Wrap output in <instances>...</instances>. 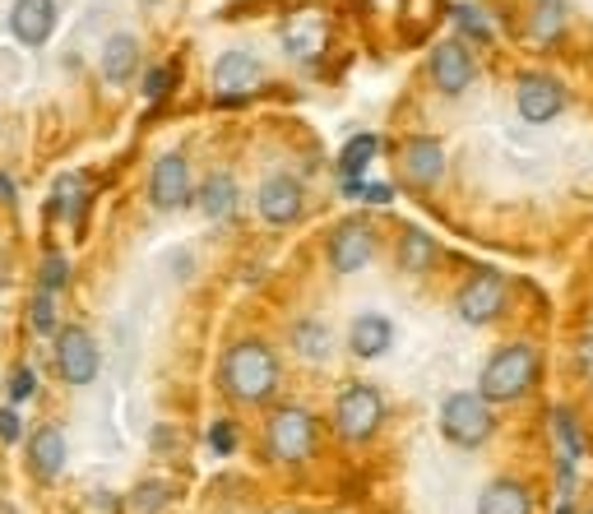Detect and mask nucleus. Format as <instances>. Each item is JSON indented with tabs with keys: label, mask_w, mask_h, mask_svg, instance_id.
Returning <instances> with one entry per match:
<instances>
[{
	"label": "nucleus",
	"mask_w": 593,
	"mask_h": 514,
	"mask_svg": "<svg viewBox=\"0 0 593 514\" xmlns=\"http://www.w3.org/2000/svg\"><path fill=\"white\" fill-rule=\"evenodd\" d=\"M65 255L61 250H47V260H42V292H61L65 288Z\"/></svg>",
	"instance_id": "nucleus-29"
},
{
	"label": "nucleus",
	"mask_w": 593,
	"mask_h": 514,
	"mask_svg": "<svg viewBox=\"0 0 593 514\" xmlns=\"http://www.w3.org/2000/svg\"><path fill=\"white\" fill-rule=\"evenodd\" d=\"M218 380L237 403H265L278 390V357L265 339H242L227 348Z\"/></svg>",
	"instance_id": "nucleus-1"
},
{
	"label": "nucleus",
	"mask_w": 593,
	"mask_h": 514,
	"mask_svg": "<svg viewBox=\"0 0 593 514\" xmlns=\"http://www.w3.org/2000/svg\"><path fill=\"white\" fill-rule=\"evenodd\" d=\"M538 371H543V352L533 343H505L487 357V367L478 376V394L487 403H514L533 390Z\"/></svg>",
	"instance_id": "nucleus-2"
},
{
	"label": "nucleus",
	"mask_w": 593,
	"mask_h": 514,
	"mask_svg": "<svg viewBox=\"0 0 593 514\" xmlns=\"http://www.w3.org/2000/svg\"><path fill=\"white\" fill-rule=\"evenodd\" d=\"M255 209H260L265 223L288 227V223H297L301 209H306V191H301L297 176H283V172H278V176H269V182L260 186V195H255Z\"/></svg>",
	"instance_id": "nucleus-14"
},
{
	"label": "nucleus",
	"mask_w": 593,
	"mask_h": 514,
	"mask_svg": "<svg viewBox=\"0 0 593 514\" xmlns=\"http://www.w3.org/2000/svg\"><path fill=\"white\" fill-rule=\"evenodd\" d=\"M427 74H431V84L441 89L446 97H459L463 89L473 84V74H478V61H473L469 42H463V38L436 42V47H431V56H427Z\"/></svg>",
	"instance_id": "nucleus-8"
},
{
	"label": "nucleus",
	"mask_w": 593,
	"mask_h": 514,
	"mask_svg": "<svg viewBox=\"0 0 593 514\" xmlns=\"http://www.w3.org/2000/svg\"><path fill=\"white\" fill-rule=\"evenodd\" d=\"M57 23H61L57 0H14L10 6V33L23 47H47L51 33H57Z\"/></svg>",
	"instance_id": "nucleus-15"
},
{
	"label": "nucleus",
	"mask_w": 593,
	"mask_h": 514,
	"mask_svg": "<svg viewBox=\"0 0 593 514\" xmlns=\"http://www.w3.org/2000/svg\"><path fill=\"white\" fill-rule=\"evenodd\" d=\"M84 199H89V182H84V176H61V182H57V214L65 223H80Z\"/></svg>",
	"instance_id": "nucleus-25"
},
{
	"label": "nucleus",
	"mask_w": 593,
	"mask_h": 514,
	"mask_svg": "<svg viewBox=\"0 0 593 514\" xmlns=\"http://www.w3.org/2000/svg\"><path fill=\"white\" fill-rule=\"evenodd\" d=\"M172 80H176L172 65H149V74H144V97H149V102H163V97L172 93Z\"/></svg>",
	"instance_id": "nucleus-28"
},
{
	"label": "nucleus",
	"mask_w": 593,
	"mask_h": 514,
	"mask_svg": "<svg viewBox=\"0 0 593 514\" xmlns=\"http://www.w3.org/2000/svg\"><path fill=\"white\" fill-rule=\"evenodd\" d=\"M293 348L306 357V362H325V352H329V333H325V325H316V320L293 325Z\"/></svg>",
	"instance_id": "nucleus-26"
},
{
	"label": "nucleus",
	"mask_w": 593,
	"mask_h": 514,
	"mask_svg": "<svg viewBox=\"0 0 593 514\" xmlns=\"http://www.w3.org/2000/svg\"><path fill=\"white\" fill-rule=\"evenodd\" d=\"M589 514H593V510H589Z\"/></svg>",
	"instance_id": "nucleus-39"
},
{
	"label": "nucleus",
	"mask_w": 593,
	"mask_h": 514,
	"mask_svg": "<svg viewBox=\"0 0 593 514\" xmlns=\"http://www.w3.org/2000/svg\"><path fill=\"white\" fill-rule=\"evenodd\" d=\"M209 450L223 454V459L237 450V426H232V418H218V422L209 426Z\"/></svg>",
	"instance_id": "nucleus-31"
},
{
	"label": "nucleus",
	"mask_w": 593,
	"mask_h": 514,
	"mask_svg": "<svg viewBox=\"0 0 593 514\" xmlns=\"http://www.w3.org/2000/svg\"><path fill=\"white\" fill-rule=\"evenodd\" d=\"M29 469H33L38 482L61 477V469H65V435L57 426H42L29 441Z\"/></svg>",
	"instance_id": "nucleus-19"
},
{
	"label": "nucleus",
	"mask_w": 593,
	"mask_h": 514,
	"mask_svg": "<svg viewBox=\"0 0 593 514\" xmlns=\"http://www.w3.org/2000/svg\"><path fill=\"white\" fill-rule=\"evenodd\" d=\"M492 431H497V413L478 390H459L441 403V435L450 445L478 450V445L492 441Z\"/></svg>",
	"instance_id": "nucleus-3"
},
{
	"label": "nucleus",
	"mask_w": 593,
	"mask_h": 514,
	"mask_svg": "<svg viewBox=\"0 0 593 514\" xmlns=\"http://www.w3.org/2000/svg\"><path fill=\"white\" fill-rule=\"evenodd\" d=\"M51 297H57V292H38L33 297V329L38 333H57V301H51Z\"/></svg>",
	"instance_id": "nucleus-30"
},
{
	"label": "nucleus",
	"mask_w": 593,
	"mask_h": 514,
	"mask_svg": "<svg viewBox=\"0 0 593 514\" xmlns=\"http://www.w3.org/2000/svg\"><path fill=\"white\" fill-rule=\"evenodd\" d=\"M357 199H362V204H390V199H395V186H385V182H362Z\"/></svg>",
	"instance_id": "nucleus-33"
},
{
	"label": "nucleus",
	"mask_w": 593,
	"mask_h": 514,
	"mask_svg": "<svg viewBox=\"0 0 593 514\" xmlns=\"http://www.w3.org/2000/svg\"><path fill=\"white\" fill-rule=\"evenodd\" d=\"M265 84V65L251 51H223L214 65V97L218 102H242L251 93H260Z\"/></svg>",
	"instance_id": "nucleus-10"
},
{
	"label": "nucleus",
	"mask_w": 593,
	"mask_h": 514,
	"mask_svg": "<svg viewBox=\"0 0 593 514\" xmlns=\"http://www.w3.org/2000/svg\"><path fill=\"white\" fill-rule=\"evenodd\" d=\"M144 6H149V0H144Z\"/></svg>",
	"instance_id": "nucleus-38"
},
{
	"label": "nucleus",
	"mask_w": 593,
	"mask_h": 514,
	"mask_svg": "<svg viewBox=\"0 0 593 514\" xmlns=\"http://www.w3.org/2000/svg\"><path fill=\"white\" fill-rule=\"evenodd\" d=\"M135 496H140V501H135V514H153V510L163 505V486H159V482H153V486H140Z\"/></svg>",
	"instance_id": "nucleus-34"
},
{
	"label": "nucleus",
	"mask_w": 593,
	"mask_h": 514,
	"mask_svg": "<svg viewBox=\"0 0 593 514\" xmlns=\"http://www.w3.org/2000/svg\"><path fill=\"white\" fill-rule=\"evenodd\" d=\"M395 343V325L385 320L380 311H362L352 325H348V352L362 357V362H371V357H385Z\"/></svg>",
	"instance_id": "nucleus-16"
},
{
	"label": "nucleus",
	"mask_w": 593,
	"mask_h": 514,
	"mask_svg": "<svg viewBox=\"0 0 593 514\" xmlns=\"http://www.w3.org/2000/svg\"><path fill=\"white\" fill-rule=\"evenodd\" d=\"M57 371L65 384H93L98 376V343H93V333L80 329V325H70L57 333Z\"/></svg>",
	"instance_id": "nucleus-12"
},
{
	"label": "nucleus",
	"mask_w": 593,
	"mask_h": 514,
	"mask_svg": "<svg viewBox=\"0 0 593 514\" xmlns=\"http://www.w3.org/2000/svg\"><path fill=\"white\" fill-rule=\"evenodd\" d=\"M0 199H14V182H10V176H0Z\"/></svg>",
	"instance_id": "nucleus-36"
},
{
	"label": "nucleus",
	"mask_w": 593,
	"mask_h": 514,
	"mask_svg": "<svg viewBox=\"0 0 593 514\" xmlns=\"http://www.w3.org/2000/svg\"><path fill=\"white\" fill-rule=\"evenodd\" d=\"M514 107L529 125H548L565 112V84L556 74H543V70H529L520 74V84H514Z\"/></svg>",
	"instance_id": "nucleus-7"
},
{
	"label": "nucleus",
	"mask_w": 593,
	"mask_h": 514,
	"mask_svg": "<svg viewBox=\"0 0 593 514\" xmlns=\"http://www.w3.org/2000/svg\"><path fill=\"white\" fill-rule=\"evenodd\" d=\"M501 311H505V274H497V269H478L454 292V316L463 325H492Z\"/></svg>",
	"instance_id": "nucleus-6"
},
{
	"label": "nucleus",
	"mask_w": 593,
	"mask_h": 514,
	"mask_svg": "<svg viewBox=\"0 0 593 514\" xmlns=\"http://www.w3.org/2000/svg\"><path fill=\"white\" fill-rule=\"evenodd\" d=\"M556 514H575V505H571V501H561V505H556Z\"/></svg>",
	"instance_id": "nucleus-37"
},
{
	"label": "nucleus",
	"mask_w": 593,
	"mask_h": 514,
	"mask_svg": "<svg viewBox=\"0 0 593 514\" xmlns=\"http://www.w3.org/2000/svg\"><path fill=\"white\" fill-rule=\"evenodd\" d=\"M135 70H140V38L135 33L108 38V47H102V80L116 89V84H131Z\"/></svg>",
	"instance_id": "nucleus-18"
},
{
	"label": "nucleus",
	"mask_w": 593,
	"mask_h": 514,
	"mask_svg": "<svg viewBox=\"0 0 593 514\" xmlns=\"http://www.w3.org/2000/svg\"><path fill=\"white\" fill-rule=\"evenodd\" d=\"M19 413H14V408H0V441H6V445H14L19 441Z\"/></svg>",
	"instance_id": "nucleus-35"
},
{
	"label": "nucleus",
	"mask_w": 593,
	"mask_h": 514,
	"mask_svg": "<svg viewBox=\"0 0 593 514\" xmlns=\"http://www.w3.org/2000/svg\"><path fill=\"white\" fill-rule=\"evenodd\" d=\"M269 454L278 464H306L316 454V418L297 403L278 408L269 418Z\"/></svg>",
	"instance_id": "nucleus-5"
},
{
	"label": "nucleus",
	"mask_w": 593,
	"mask_h": 514,
	"mask_svg": "<svg viewBox=\"0 0 593 514\" xmlns=\"http://www.w3.org/2000/svg\"><path fill=\"white\" fill-rule=\"evenodd\" d=\"M399 172H403V182L408 186H436L446 176V144L441 140H431V135H412L403 148H399Z\"/></svg>",
	"instance_id": "nucleus-13"
},
{
	"label": "nucleus",
	"mask_w": 593,
	"mask_h": 514,
	"mask_svg": "<svg viewBox=\"0 0 593 514\" xmlns=\"http://www.w3.org/2000/svg\"><path fill=\"white\" fill-rule=\"evenodd\" d=\"M376 260V227L367 218H348L334 227L329 237V269L334 274H357Z\"/></svg>",
	"instance_id": "nucleus-9"
},
{
	"label": "nucleus",
	"mask_w": 593,
	"mask_h": 514,
	"mask_svg": "<svg viewBox=\"0 0 593 514\" xmlns=\"http://www.w3.org/2000/svg\"><path fill=\"white\" fill-rule=\"evenodd\" d=\"M385 422V394L367 380L344 384L339 403H334V426H339L344 441H371Z\"/></svg>",
	"instance_id": "nucleus-4"
},
{
	"label": "nucleus",
	"mask_w": 593,
	"mask_h": 514,
	"mask_svg": "<svg viewBox=\"0 0 593 514\" xmlns=\"http://www.w3.org/2000/svg\"><path fill=\"white\" fill-rule=\"evenodd\" d=\"M478 514H533V496L520 477H497L482 486Z\"/></svg>",
	"instance_id": "nucleus-17"
},
{
	"label": "nucleus",
	"mask_w": 593,
	"mask_h": 514,
	"mask_svg": "<svg viewBox=\"0 0 593 514\" xmlns=\"http://www.w3.org/2000/svg\"><path fill=\"white\" fill-rule=\"evenodd\" d=\"M33 390H38V376H33L29 367H19V371L10 376V399H14V403H23V399H29Z\"/></svg>",
	"instance_id": "nucleus-32"
},
{
	"label": "nucleus",
	"mask_w": 593,
	"mask_h": 514,
	"mask_svg": "<svg viewBox=\"0 0 593 514\" xmlns=\"http://www.w3.org/2000/svg\"><path fill=\"white\" fill-rule=\"evenodd\" d=\"M450 19H454V29H459L463 42H492V19H487L478 6H454Z\"/></svg>",
	"instance_id": "nucleus-27"
},
{
	"label": "nucleus",
	"mask_w": 593,
	"mask_h": 514,
	"mask_svg": "<svg viewBox=\"0 0 593 514\" xmlns=\"http://www.w3.org/2000/svg\"><path fill=\"white\" fill-rule=\"evenodd\" d=\"M149 199H153V209H163V214L182 209L186 199H195L186 153H163V158L153 163V172H149Z\"/></svg>",
	"instance_id": "nucleus-11"
},
{
	"label": "nucleus",
	"mask_w": 593,
	"mask_h": 514,
	"mask_svg": "<svg viewBox=\"0 0 593 514\" xmlns=\"http://www.w3.org/2000/svg\"><path fill=\"white\" fill-rule=\"evenodd\" d=\"M552 435H556V445H561V459H584V426H580V418L571 413V408H552Z\"/></svg>",
	"instance_id": "nucleus-23"
},
{
	"label": "nucleus",
	"mask_w": 593,
	"mask_h": 514,
	"mask_svg": "<svg viewBox=\"0 0 593 514\" xmlns=\"http://www.w3.org/2000/svg\"><path fill=\"white\" fill-rule=\"evenodd\" d=\"M565 23H571V14H565V0H533V14H529V38L538 47H552Z\"/></svg>",
	"instance_id": "nucleus-21"
},
{
	"label": "nucleus",
	"mask_w": 593,
	"mask_h": 514,
	"mask_svg": "<svg viewBox=\"0 0 593 514\" xmlns=\"http://www.w3.org/2000/svg\"><path fill=\"white\" fill-rule=\"evenodd\" d=\"M195 199H200L204 218H232L237 214V182L223 176V172H214V176H204V186L195 191Z\"/></svg>",
	"instance_id": "nucleus-20"
},
{
	"label": "nucleus",
	"mask_w": 593,
	"mask_h": 514,
	"mask_svg": "<svg viewBox=\"0 0 593 514\" xmlns=\"http://www.w3.org/2000/svg\"><path fill=\"white\" fill-rule=\"evenodd\" d=\"M436 260V241L422 233V227H408V233L399 237V269L403 274H427Z\"/></svg>",
	"instance_id": "nucleus-22"
},
{
	"label": "nucleus",
	"mask_w": 593,
	"mask_h": 514,
	"mask_svg": "<svg viewBox=\"0 0 593 514\" xmlns=\"http://www.w3.org/2000/svg\"><path fill=\"white\" fill-rule=\"evenodd\" d=\"M380 153V140L376 135H352L344 148H339V176H362Z\"/></svg>",
	"instance_id": "nucleus-24"
}]
</instances>
